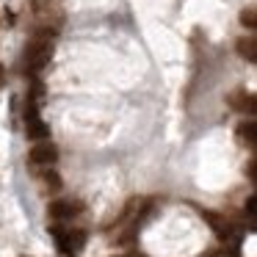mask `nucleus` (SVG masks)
<instances>
[{
    "label": "nucleus",
    "mask_w": 257,
    "mask_h": 257,
    "mask_svg": "<svg viewBox=\"0 0 257 257\" xmlns=\"http://www.w3.org/2000/svg\"><path fill=\"white\" fill-rule=\"evenodd\" d=\"M53 50H56L53 39H47V36H34V39L25 45V53H23V72L31 75V78L42 75V69H45L53 58Z\"/></svg>",
    "instance_id": "f257e3e1"
},
{
    "label": "nucleus",
    "mask_w": 257,
    "mask_h": 257,
    "mask_svg": "<svg viewBox=\"0 0 257 257\" xmlns=\"http://www.w3.org/2000/svg\"><path fill=\"white\" fill-rule=\"evenodd\" d=\"M36 108H39V105H31V102H28V111H25V127H28V136L34 141H45L47 136H50V127H47V122L39 116Z\"/></svg>",
    "instance_id": "f03ea898"
},
{
    "label": "nucleus",
    "mask_w": 257,
    "mask_h": 257,
    "mask_svg": "<svg viewBox=\"0 0 257 257\" xmlns=\"http://www.w3.org/2000/svg\"><path fill=\"white\" fill-rule=\"evenodd\" d=\"M58 161V150L50 144V141H36L34 150H31V163L34 166H53Z\"/></svg>",
    "instance_id": "7ed1b4c3"
},
{
    "label": "nucleus",
    "mask_w": 257,
    "mask_h": 257,
    "mask_svg": "<svg viewBox=\"0 0 257 257\" xmlns=\"http://www.w3.org/2000/svg\"><path fill=\"white\" fill-rule=\"evenodd\" d=\"M47 213H50V218H56V221H69V218H75L80 213V202L56 199V202H50Z\"/></svg>",
    "instance_id": "20e7f679"
},
{
    "label": "nucleus",
    "mask_w": 257,
    "mask_h": 257,
    "mask_svg": "<svg viewBox=\"0 0 257 257\" xmlns=\"http://www.w3.org/2000/svg\"><path fill=\"white\" fill-rule=\"evenodd\" d=\"M229 105H232L235 111H243V113H257V94L235 91V94H229Z\"/></svg>",
    "instance_id": "39448f33"
},
{
    "label": "nucleus",
    "mask_w": 257,
    "mask_h": 257,
    "mask_svg": "<svg viewBox=\"0 0 257 257\" xmlns=\"http://www.w3.org/2000/svg\"><path fill=\"white\" fill-rule=\"evenodd\" d=\"M202 216H205V221L210 224L213 229H216V235L218 238H224V240H232L235 238V232H232V224L227 221V218H221V216H216V213H202Z\"/></svg>",
    "instance_id": "423d86ee"
},
{
    "label": "nucleus",
    "mask_w": 257,
    "mask_h": 257,
    "mask_svg": "<svg viewBox=\"0 0 257 257\" xmlns=\"http://www.w3.org/2000/svg\"><path fill=\"white\" fill-rule=\"evenodd\" d=\"M235 50H238V56L249 58V61H257V36H243V39H238Z\"/></svg>",
    "instance_id": "0eeeda50"
},
{
    "label": "nucleus",
    "mask_w": 257,
    "mask_h": 257,
    "mask_svg": "<svg viewBox=\"0 0 257 257\" xmlns=\"http://www.w3.org/2000/svg\"><path fill=\"white\" fill-rule=\"evenodd\" d=\"M238 136H240L243 141H249L251 147H257V124H254V122L240 124V127H238Z\"/></svg>",
    "instance_id": "6e6552de"
},
{
    "label": "nucleus",
    "mask_w": 257,
    "mask_h": 257,
    "mask_svg": "<svg viewBox=\"0 0 257 257\" xmlns=\"http://www.w3.org/2000/svg\"><path fill=\"white\" fill-rule=\"evenodd\" d=\"M240 25H246V28H257V12L254 9H243V12H240Z\"/></svg>",
    "instance_id": "1a4fd4ad"
},
{
    "label": "nucleus",
    "mask_w": 257,
    "mask_h": 257,
    "mask_svg": "<svg viewBox=\"0 0 257 257\" xmlns=\"http://www.w3.org/2000/svg\"><path fill=\"white\" fill-rule=\"evenodd\" d=\"M246 216H249V221H251V229H257V194L246 202Z\"/></svg>",
    "instance_id": "9d476101"
},
{
    "label": "nucleus",
    "mask_w": 257,
    "mask_h": 257,
    "mask_svg": "<svg viewBox=\"0 0 257 257\" xmlns=\"http://www.w3.org/2000/svg\"><path fill=\"white\" fill-rule=\"evenodd\" d=\"M249 177H251V180H257V161H251V163H249Z\"/></svg>",
    "instance_id": "9b49d317"
},
{
    "label": "nucleus",
    "mask_w": 257,
    "mask_h": 257,
    "mask_svg": "<svg viewBox=\"0 0 257 257\" xmlns=\"http://www.w3.org/2000/svg\"><path fill=\"white\" fill-rule=\"evenodd\" d=\"M0 80H3V67H0Z\"/></svg>",
    "instance_id": "f8f14e48"
},
{
    "label": "nucleus",
    "mask_w": 257,
    "mask_h": 257,
    "mask_svg": "<svg viewBox=\"0 0 257 257\" xmlns=\"http://www.w3.org/2000/svg\"><path fill=\"white\" fill-rule=\"evenodd\" d=\"M127 257H139V254H127Z\"/></svg>",
    "instance_id": "ddd939ff"
},
{
    "label": "nucleus",
    "mask_w": 257,
    "mask_h": 257,
    "mask_svg": "<svg viewBox=\"0 0 257 257\" xmlns=\"http://www.w3.org/2000/svg\"><path fill=\"white\" fill-rule=\"evenodd\" d=\"M23 257H28V254H23Z\"/></svg>",
    "instance_id": "4468645a"
}]
</instances>
